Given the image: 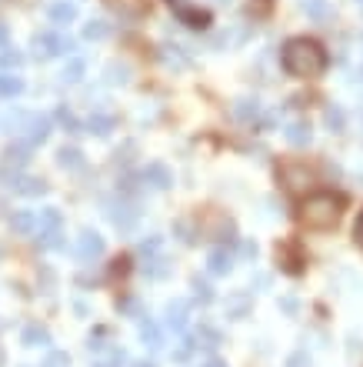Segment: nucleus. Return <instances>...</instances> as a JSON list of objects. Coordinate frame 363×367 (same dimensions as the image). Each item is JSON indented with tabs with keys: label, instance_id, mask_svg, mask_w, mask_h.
Instances as JSON below:
<instances>
[{
	"label": "nucleus",
	"instance_id": "obj_1",
	"mask_svg": "<svg viewBox=\"0 0 363 367\" xmlns=\"http://www.w3.org/2000/svg\"><path fill=\"white\" fill-rule=\"evenodd\" d=\"M280 63H284V70H287L290 77L314 80V77H320L330 67V57H327L323 44H317V40H310V37H293V40H287L284 50H280Z\"/></svg>",
	"mask_w": 363,
	"mask_h": 367
},
{
	"label": "nucleus",
	"instance_id": "obj_2",
	"mask_svg": "<svg viewBox=\"0 0 363 367\" xmlns=\"http://www.w3.org/2000/svg\"><path fill=\"white\" fill-rule=\"evenodd\" d=\"M343 217V197L340 194H310L300 204V224L310 230H330Z\"/></svg>",
	"mask_w": 363,
	"mask_h": 367
},
{
	"label": "nucleus",
	"instance_id": "obj_3",
	"mask_svg": "<svg viewBox=\"0 0 363 367\" xmlns=\"http://www.w3.org/2000/svg\"><path fill=\"white\" fill-rule=\"evenodd\" d=\"M280 184L287 187L290 194H307L314 187V170L307 167V164H297V160L280 164Z\"/></svg>",
	"mask_w": 363,
	"mask_h": 367
},
{
	"label": "nucleus",
	"instance_id": "obj_4",
	"mask_svg": "<svg viewBox=\"0 0 363 367\" xmlns=\"http://www.w3.org/2000/svg\"><path fill=\"white\" fill-rule=\"evenodd\" d=\"M67 50H74V40L70 37H63V33H54V31H44V33H33V54L37 57H61Z\"/></svg>",
	"mask_w": 363,
	"mask_h": 367
},
{
	"label": "nucleus",
	"instance_id": "obj_5",
	"mask_svg": "<svg viewBox=\"0 0 363 367\" xmlns=\"http://www.w3.org/2000/svg\"><path fill=\"white\" fill-rule=\"evenodd\" d=\"M107 217H110V224L117 230H134L140 214H137L134 204H127V200H110V204H107Z\"/></svg>",
	"mask_w": 363,
	"mask_h": 367
},
{
	"label": "nucleus",
	"instance_id": "obj_6",
	"mask_svg": "<svg viewBox=\"0 0 363 367\" xmlns=\"http://www.w3.org/2000/svg\"><path fill=\"white\" fill-rule=\"evenodd\" d=\"M74 250H77V257L80 260H97L100 254H104V237H100L97 230H80Z\"/></svg>",
	"mask_w": 363,
	"mask_h": 367
},
{
	"label": "nucleus",
	"instance_id": "obj_7",
	"mask_svg": "<svg viewBox=\"0 0 363 367\" xmlns=\"http://www.w3.org/2000/svg\"><path fill=\"white\" fill-rule=\"evenodd\" d=\"M164 317H167V327H170L173 334H183L187 324H190V301H183V297L170 301L167 310H164Z\"/></svg>",
	"mask_w": 363,
	"mask_h": 367
},
{
	"label": "nucleus",
	"instance_id": "obj_8",
	"mask_svg": "<svg viewBox=\"0 0 363 367\" xmlns=\"http://www.w3.org/2000/svg\"><path fill=\"white\" fill-rule=\"evenodd\" d=\"M170 7L177 10L183 27H190V31H203L207 24H210V14L207 10H200V7H187V3H177V0H170Z\"/></svg>",
	"mask_w": 363,
	"mask_h": 367
},
{
	"label": "nucleus",
	"instance_id": "obj_9",
	"mask_svg": "<svg viewBox=\"0 0 363 367\" xmlns=\"http://www.w3.org/2000/svg\"><path fill=\"white\" fill-rule=\"evenodd\" d=\"M50 130H54V123L47 114H27V123H24V134L31 144H44L50 137Z\"/></svg>",
	"mask_w": 363,
	"mask_h": 367
},
{
	"label": "nucleus",
	"instance_id": "obj_10",
	"mask_svg": "<svg viewBox=\"0 0 363 367\" xmlns=\"http://www.w3.org/2000/svg\"><path fill=\"white\" fill-rule=\"evenodd\" d=\"M144 181L150 184L153 190H167V187H173V174H170V167H167V164L153 160V164H147V167H144Z\"/></svg>",
	"mask_w": 363,
	"mask_h": 367
},
{
	"label": "nucleus",
	"instance_id": "obj_11",
	"mask_svg": "<svg viewBox=\"0 0 363 367\" xmlns=\"http://www.w3.org/2000/svg\"><path fill=\"white\" fill-rule=\"evenodd\" d=\"M10 187H14V194H20V197H40V194H47V184L40 177H20V174H14Z\"/></svg>",
	"mask_w": 363,
	"mask_h": 367
},
{
	"label": "nucleus",
	"instance_id": "obj_12",
	"mask_svg": "<svg viewBox=\"0 0 363 367\" xmlns=\"http://www.w3.org/2000/svg\"><path fill=\"white\" fill-rule=\"evenodd\" d=\"M10 227H14V234L31 237V234H37V230H40V220H37V214H33V211H14V214H10Z\"/></svg>",
	"mask_w": 363,
	"mask_h": 367
},
{
	"label": "nucleus",
	"instance_id": "obj_13",
	"mask_svg": "<svg viewBox=\"0 0 363 367\" xmlns=\"http://www.w3.org/2000/svg\"><path fill=\"white\" fill-rule=\"evenodd\" d=\"M233 267V254H230L227 247H217V250H210V257H207V271H210L213 277H224Z\"/></svg>",
	"mask_w": 363,
	"mask_h": 367
},
{
	"label": "nucleus",
	"instance_id": "obj_14",
	"mask_svg": "<svg viewBox=\"0 0 363 367\" xmlns=\"http://www.w3.org/2000/svg\"><path fill=\"white\" fill-rule=\"evenodd\" d=\"M284 137H287V144H290V147H307V144L314 140V130H310V123L293 121V123H287Z\"/></svg>",
	"mask_w": 363,
	"mask_h": 367
},
{
	"label": "nucleus",
	"instance_id": "obj_15",
	"mask_svg": "<svg viewBox=\"0 0 363 367\" xmlns=\"http://www.w3.org/2000/svg\"><path fill=\"white\" fill-rule=\"evenodd\" d=\"M140 340H144V347H150V351H160V347H164V334H160V327H157L150 317H140Z\"/></svg>",
	"mask_w": 363,
	"mask_h": 367
},
{
	"label": "nucleus",
	"instance_id": "obj_16",
	"mask_svg": "<svg viewBox=\"0 0 363 367\" xmlns=\"http://www.w3.org/2000/svg\"><path fill=\"white\" fill-rule=\"evenodd\" d=\"M20 340H24V347H50V331L40 324H27Z\"/></svg>",
	"mask_w": 363,
	"mask_h": 367
},
{
	"label": "nucleus",
	"instance_id": "obj_17",
	"mask_svg": "<svg viewBox=\"0 0 363 367\" xmlns=\"http://www.w3.org/2000/svg\"><path fill=\"white\" fill-rule=\"evenodd\" d=\"M220 340H224V337H220V331H217V327H210V324H200L197 334H194V344H197V347H203V351H217V347H220Z\"/></svg>",
	"mask_w": 363,
	"mask_h": 367
},
{
	"label": "nucleus",
	"instance_id": "obj_18",
	"mask_svg": "<svg viewBox=\"0 0 363 367\" xmlns=\"http://www.w3.org/2000/svg\"><path fill=\"white\" fill-rule=\"evenodd\" d=\"M144 274L150 277V280H164L170 274V260L164 254H153V257H144Z\"/></svg>",
	"mask_w": 363,
	"mask_h": 367
},
{
	"label": "nucleus",
	"instance_id": "obj_19",
	"mask_svg": "<svg viewBox=\"0 0 363 367\" xmlns=\"http://www.w3.org/2000/svg\"><path fill=\"white\" fill-rule=\"evenodd\" d=\"M84 164H87V160H84V151H80V147H61V151H57V167L80 170Z\"/></svg>",
	"mask_w": 363,
	"mask_h": 367
},
{
	"label": "nucleus",
	"instance_id": "obj_20",
	"mask_svg": "<svg viewBox=\"0 0 363 367\" xmlns=\"http://www.w3.org/2000/svg\"><path fill=\"white\" fill-rule=\"evenodd\" d=\"M27 160H31V147H24V144H10L7 147V153H3V167H27Z\"/></svg>",
	"mask_w": 363,
	"mask_h": 367
},
{
	"label": "nucleus",
	"instance_id": "obj_21",
	"mask_svg": "<svg viewBox=\"0 0 363 367\" xmlns=\"http://www.w3.org/2000/svg\"><path fill=\"white\" fill-rule=\"evenodd\" d=\"M233 117H237V121H243V123L260 121V100H250V97L237 100V104H233Z\"/></svg>",
	"mask_w": 363,
	"mask_h": 367
},
{
	"label": "nucleus",
	"instance_id": "obj_22",
	"mask_svg": "<svg viewBox=\"0 0 363 367\" xmlns=\"http://www.w3.org/2000/svg\"><path fill=\"white\" fill-rule=\"evenodd\" d=\"M50 20H54L57 27H67V24H74V20H77V3H67V0L54 3V7H50Z\"/></svg>",
	"mask_w": 363,
	"mask_h": 367
},
{
	"label": "nucleus",
	"instance_id": "obj_23",
	"mask_svg": "<svg viewBox=\"0 0 363 367\" xmlns=\"http://www.w3.org/2000/svg\"><path fill=\"white\" fill-rule=\"evenodd\" d=\"M84 74H87V61H84V57H70V61L63 63V70H61L63 84H80Z\"/></svg>",
	"mask_w": 363,
	"mask_h": 367
},
{
	"label": "nucleus",
	"instance_id": "obj_24",
	"mask_svg": "<svg viewBox=\"0 0 363 367\" xmlns=\"http://www.w3.org/2000/svg\"><path fill=\"white\" fill-rule=\"evenodd\" d=\"M84 127H87V134H97V137H107V134L114 130V117H110V114H91Z\"/></svg>",
	"mask_w": 363,
	"mask_h": 367
},
{
	"label": "nucleus",
	"instance_id": "obj_25",
	"mask_svg": "<svg viewBox=\"0 0 363 367\" xmlns=\"http://www.w3.org/2000/svg\"><path fill=\"white\" fill-rule=\"evenodd\" d=\"M300 10L314 20H327L330 17V0H300Z\"/></svg>",
	"mask_w": 363,
	"mask_h": 367
},
{
	"label": "nucleus",
	"instance_id": "obj_26",
	"mask_svg": "<svg viewBox=\"0 0 363 367\" xmlns=\"http://www.w3.org/2000/svg\"><path fill=\"white\" fill-rule=\"evenodd\" d=\"M277 260L284 264V271H290V274H297V271H300V257H297V247H293V244L277 247Z\"/></svg>",
	"mask_w": 363,
	"mask_h": 367
},
{
	"label": "nucleus",
	"instance_id": "obj_27",
	"mask_svg": "<svg viewBox=\"0 0 363 367\" xmlns=\"http://www.w3.org/2000/svg\"><path fill=\"white\" fill-rule=\"evenodd\" d=\"M323 121H327V127H330L333 134H340V130L347 127V114H343L340 104H330V107L323 110Z\"/></svg>",
	"mask_w": 363,
	"mask_h": 367
},
{
	"label": "nucleus",
	"instance_id": "obj_28",
	"mask_svg": "<svg viewBox=\"0 0 363 367\" xmlns=\"http://www.w3.org/2000/svg\"><path fill=\"white\" fill-rule=\"evenodd\" d=\"M0 67L3 70H20L24 67V54L17 47H0Z\"/></svg>",
	"mask_w": 363,
	"mask_h": 367
},
{
	"label": "nucleus",
	"instance_id": "obj_29",
	"mask_svg": "<svg viewBox=\"0 0 363 367\" xmlns=\"http://www.w3.org/2000/svg\"><path fill=\"white\" fill-rule=\"evenodd\" d=\"M110 37V24L107 20H91V24H84V40H107Z\"/></svg>",
	"mask_w": 363,
	"mask_h": 367
},
{
	"label": "nucleus",
	"instance_id": "obj_30",
	"mask_svg": "<svg viewBox=\"0 0 363 367\" xmlns=\"http://www.w3.org/2000/svg\"><path fill=\"white\" fill-rule=\"evenodd\" d=\"M24 93V80L17 74H0V97H17Z\"/></svg>",
	"mask_w": 363,
	"mask_h": 367
},
{
	"label": "nucleus",
	"instance_id": "obj_31",
	"mask_svg": "<svg viewBox=\"0 0 363 367\" xmlns=\"http://www.w3.org/2000/svg\"><path fill=\"white\" fill-rule=\"evenodd\" d=\"M37 220H40V230H37V234H44V230H61V211H57V207H44V211L37 214Z\"/></svg>",
	"mask_w": 363,
	"mask_h": 367
},
{
	"label": "nucleus",
	"instance_id": "obj_32",
	"mask_svg": "<svg viewBox=\"0 0 363 367\" xmlns=\"http://www.w3.org/2000/svg\"><path fill=\"white\" fill-rule=\"evenodd\" d=\"M247 307H250V297H247V294H237V297H230V301H227V317L240 321V317H247Z\"/></svg>",
	"mask_w": 363,
	"mask_h": 367
},
{
	"label": "nucleus",
	"instance_id": "obj_33",
	"mask_svg": "<svg viewBox=\"0 0 363 367\" xmlns=\"http://www.w3.org/2000/svg\"><path fill=\"white\" fill-rule=\"evenodd\" d=\"M40 247H44V250H61L63 234L61 230H44V234H40Z\"/></svg>",
	"mask_w": 363,
	"mask_h": 367
},
{
	"label": "nucleus",
	"instance_id": "obj_34",
	"mask_svg": "<svg viewBox=\"0 0 363 367\" xmlns=\"http://www.w3.org/2000/svg\"><path fill=\"white\" fill-rule=\"evenodd\" d=\"M57 121H61L63 127L70 130V134H80V130H84V123L77 121V117H74V114H70L67 107H57Z\"/></svg>",
	"mask_w": 363,
	"mask_h": 367
},
{
	"label": "nucleus",
	"instance_id": "obj_35",
	"mask_svg": "<svg viewBox=\"0 0 363 367\" xmlns=\"http://www.w3.org/2000/svg\"><path fill=\"white\" fill-rule=\"evenodd\" d=\"M160 247H164V237H160V234H150L147 241H140V254H144V257H153V254H160Z\"/></svg>",
	"mask_w": 363,
	"mask_h": 367
},
{
	"label": "nucleus",
	"instance_id": "obj_36",
	"mask_svg": "<svg viewBox=\"0 0 363 367\" xmlns=\"http://www.w3.org/2000/svg\"><path fill=\"white\" fill-rule=\"evenodd\" d=\"M127 77H130L127 63H110V67H107V80H110V84H127Z\"/></svg>",
	"mask_w": 363,
	"mask_h": 367
},
{
	"label": "nucleus",
	"instance_id": "obj_37",
	"mask_svg": "<svg viewBox=\"0 0 363 367\" xmlns=\"http://www.w3.org/2000/svg\"><path fill=\"white\" fill-rule=\"evenodd\" d=\"M190 284H194V294H197V301H200V304H210V301H213L210 284H207V280H200V277H194Z\"/></svg>",
	"mask_w": 363,
	"mask_h": 367
},
{
	"label": "nucleus",
	"instance_id": "obj_38",
	"mask_svg": "<svg viewBox=\"0 0 363 367\" xmlns=\"http://www.w3.org/2000/svg\"><path fill=\"white\" fill-rule=\"evenodd\" d=\"M123 364H127V354L114 347V351H110V357H104V361H97L93 367H123Z\"/></svg>",
	"mask_w": 363,
	"mask_h": 367
},
{
	"label": "nucleus",
	"instance_id": "obj_39",
	"mask_svg": "<svg viewBox=\"0 0 363 367\" xmlns=\"http://www.w3.org/2000/svg\"><path fill=\"white\" fill-rule=\"evenodd\" d=\"M44 367H70V357L63 351H50L47 354V361H44Z\"/></svg>",
	"mask_w": 363,
	"mask_h": 367
},
{
	"label": "nucleus",
	"instance_id": "obj_40",
	"mask_svg": "<svg viewBox=\"0 0 363 367\" xmlns=\"http://www.w3.org/2000/svg\"><path fill=\"white\" fill-rule=\"evenodd\" d=\"M287 367H314L310 364V357H307V351H297L287 357Z\"/></svg>",
	"mask_w": 363,
	"mask_h": 367
},
{
	"label": "nucleus",
	"instance_id": "obj_41",
	"mask_svg": "<svg viewBox=\"0 0 363 367\" xmlns=\"http://www.w3.org/2000/svg\"><path fill=\"white\" fill-rule=\"evenodd\" d=\"M240 254H243V257H247V260H254V257H257V244H250V241H243V244H240Z\"/></svg>",
	"mask_w": 363,
	"mask_h": 367
},
{
	"label": "nucleus",
	"instance_id": "obj_42",
	"mask_svg": "<svg viewBox=\"0 0 363 367\" xmlns=\"http://www.w3.org/2000/svg\"><path fill=\"white\" fill-rule=\"evenodd\" d=\"M353 241L363 247V214H360V220H357V227H353Z\"/></svg>",
	"mask_w": 363,
	"mask_h": 367
},
{
	"label": "nucleus",
	"instance_id": "obj_43",
	"mask_svg": "<svg viewBox=\"0 0 363 367\" xmlns=\"http://www.w3.org/2000/svg\"><path fill=\"white\" fill-rule=\"evenodd\" d=\"M0 47H7V27L0 24Z\"/></svg>",
	"mask_w": 363,
	"mask_h": 367
},
{
	"label": "nucleus",
	"instance_id": "obj_44",
	"mask_svg": "<svg viewBox=\"0 0 363 367\" xmlns=\"http://www.w3.org/2000/svg\"><path fill=\"white\" fill-rule=\"evenodd\" d=\"M203 367H227V364H224V361H207Z\"/></svg>",
	"mask_w": 363,
	"mask_h": 367
},
{
	"label": "nucleus",
	"instance_id": "obj_45",
	"mask_svg": "<svg viewBox=\"0 0 363 367\" xmlns=\"http://www.w3.org/2000/svg\"><path fill=\"white\" fill-rule=\"evenodd\" d=\"M134 367H153V364H150V361H137Z\"/></svg>",
	"mask_w": 363,
	"mask_h": 367
},
{
	"label": "nucleus",
	"instance_id": "obj_46",
	"mask_svg": "<svg viewBox=\"0 0 363 367\" xmlns=\"http://www.w3.org/2000/svg\"><path fill=\"white\" fill-rule=\"evenodd\" d=\"M0 367H3V351H0Z\"/></svg>",
	"mask_w": 363,
	"mask_h": 367
},
{
	"label": "nucleus",
	"instance_id": "obj_47",
	"mask_svg": "<svg viewBox=\"0 0 363 367\" xmlns=\"http://www.w3.org/2000/svg\"><path fill=\"white\" fill-rule=\"evenodd\" d=\"M357 3H360V7H363V0H357Z\"/></svg>",
	"mask_w": 363,
	"mask_h": 367
}]
</instances>
